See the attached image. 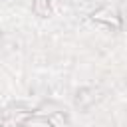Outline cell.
<instances>
[{
    "label": "cell",
    "mask_w": 127,
    "mask_h": 127,
    "mask_svg": "<svg viewBox=\"0 0 127 127\" xmlns=\"http://www.w3.org/2000/svg\"><path fill=\"white\" fill-rule=\"evenodd\" d=\"M48 121H50L54 127H67V123H65V119H64V115H62V113H56V115L48 117Z\"/></svg>",
    "instance_id": "7a4b0ae2"
},
{
    "label": "cell",
    "mask_w": 127,
    "mask_h": 127,
    "mask_svg": "<svg viewBox=\"0 0 127 127\" xmlns=\"http://www.w3.org/2000/svg\"><path fill=\"white\" fill-rule=\"evenodd\" d=\"M34 8L40 16H46L48 14V0H36L34 2Z\"/></svg>",
    "instance_id": "3957f363"
},
{
    "label": "cell",
    "mask_w": 127,
    "mask_h": 127,
    "mask_svg": "<svg viewBox=\"0 0 127 127\" xmlns=\"http://www.w3.org/2000/svg\"><path fill=\"white\" fill-rule=\"evenodd\" d=\"M93 18H95V20H99V22H105V24H113V26H117V24H119V22H117V18H115V14H113V12H109V10L95 12V14H93Z\"/></svg>",
    "instance_id": "6da1fadb"
}]
</instances>
